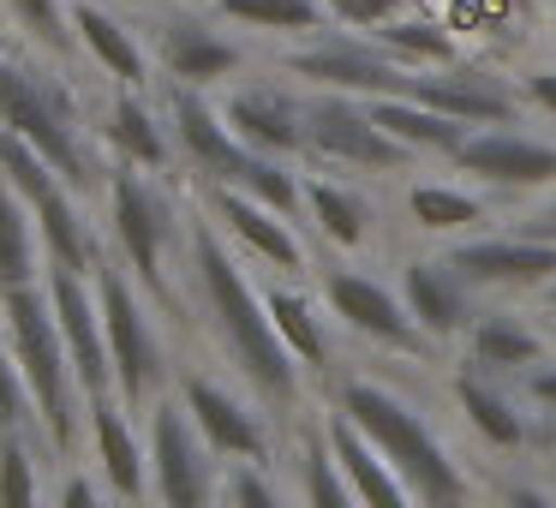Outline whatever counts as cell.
<instances>
[{
	"mask_svg": "<svg viewBox=\"0 0 556 508\" xmlns=\"http://www.w3.org/2000/svg\"><path fill=\"white\" fill-rule=\"evenodd\" d=\"M97 300H102V329H109V365H114V395L126 407H144L162 401V377H168V359H162V335L150 323L144 288L126 276L121 264L97 269Z\"/></svg>",
	"mask_w": 556,
	"mask_h": 508,
	"instance_id": "obj_6",
	"label": "cell"
},
{
	"mask_svg": "<svg viewBox=\"0 0 556 508\" xmlns=\"http://www.w3.org/2000/svg\"><path fill=\"white\" fill-rule=\"evenodd\" d=\"M508 7H515V13H527V7H532V0H508Z\"/></svg>",
	"mask_w": 556,
	"mask_h": 508,
	"instance_id": "obj_44",
	"label": "cell"
},
{
	"mask_svg": "<svg viewBox=\"0 0 556 508\" xmlns=\"http://www.w3.org/2000/svg\"><path fill=\"white\" fill-rule=\"evenodd\" d=\"M264 305H269V323H276L281 347L300 359V371H324L329 347H324V329H317V317H312V300L293 293V288H269Z\"/></svg>",
	"mask_w": 556,
	"mask_h": 508,
	"instance_id": "obj_26",
	"label": "cell"
},
{
	"mask_svg": "<svg viewBox=\"0 0 556 508\" xmlns=\"http://www.w3.org/2000/svg\"><path fill=\"white\" fill-rule=\"evenodd\" d=\"M162 7H216V0H162Z\"/></svg>",
	"mask_w": 556,
	"mask_h": 508,
	"instance_id": "obj_43",
	"label": "cell"
},
{
	"mask_svg": "<svg viewBox=\"0 0 556 508\" xmlns=\"http://www.w3.org/2000/svg\"><path fill=\"white\" fill-rule=\"evenodd\" d=\"M0 436H37V443L49 448L42 419H37V401H30L25 371H18V359L7 353V341H0ZM49 455H54V448H49Z\"/></svg>",
	"mask_w": 556,
	"mask_h": 508,
	"instance_id": "obj_34",
	"label": "cell"
},
{
	"mask_svg": "<svg viewBox=\"0 0 556 508\" xmlns=\"http://www.w3.org/2000/svg\"><path fill=\"white\" fill-rule=\"evenodd\" d=\"M102 138L109 150L126 162V168H144V174H162L180 150H174V126H162V114L150 109L138 90H121L109 102V120H102Z\"/></svg>",
	"mask_w": 556,
	"mask_h": 508,
	"instance_id": "obj_21",
	"label": "cell"
},
{
	"mask_svg": "<svg viewBox=\"0 0 556 508\" xmlns=\"http://www.w3.org/2000/svg\"><path fill=\"white\" fill-rule=\"evenodd\" d=\"M324 300H329V312H336L348 329L383 341V347H395V353H419L425 347V329L413 323L407 300H395L383 281L359 276V269H329V276H324Z\"/></svg>",
	"mask_w": 556,
	"mask_h": 508,
	"instance_id": "obj_10",
	"label": "cell"
},
{
	"mask_svg": "<svg viewBox=\"0 0 556 508\" xmlns=\"http://www.w3.org/2000/svg\"><path fill=\"white\" fill-rule=\"evenodd\" d=\"M186 252H192V281H198V300H204V317H210V329H216V341L228 347V359L240 365V377L264 401L288 407V401L300 395V359L281 347L264 293L245 281V269L233 264V252L222 245V233L210 228V221H192Z\"/></svg>",
	"mask_w": 556,
	"mask_h": 508,
	"instance_id": "obj_1",
	"label": "cell"
},
{
	"mask_svg": "<svg viewBox=\"0 0 556 508\" xmlns=\"http://www.w3.org/2000/svg\"><path fill=\"white\" fill-rule=\"evenodd\" d=\"M455 162L491 186H556V144L520 132H479L460 144Z\"/></svg>",
	"mask_w": 556,
	"mask_h": 508,
	"instance_id": "obj_19",
	"label": "cell"
},
{
	"mask_svg": "<svg viewBox=\"0 0 556 508\" xmlns=\"http://www.w3.org/2000/svg\"><path fill=\"white\" fill-rule=\"evenodd\" d=\"M520 233H532V240H556V221H539V228H520Z\"/></svg>",
	"mask_w": 556,
	"mask_h": 508,
	"instance_id": "obj_42",
	"label": "cell"
},
{
	"mask_svg": "<svg viewBox=\"0 0 556 508\" xmlns=\"http://www.w3.org/2000/svg\"><path fill=\"white\" fill-rule=\"evenodd\" d=\"M551 300H556V288H551Z\"/></svg>",
	"mask_w": 556,
	"mask_h": 508,
	"instance_id": "obj_45",
	"label": "cell"
},
{
	"mask_svg": "<svg viewBox=\"0 0 556 508\" xmlns=\"http://www.w3.org/2000/svg\"><path fill=\"white\" fill-rule=\"evenodd\" d=\"M102 192H109V240L121 264L132 269L144 293L168 300V252L180 245V216H174L168 192L144 168H126V162L109 174Z\"/></svg>",
	"mask_w": 556,
	"mask_h": 508,
	"instance_id": "obj_5",
	"label": "cell"
},
{
	"mask_svg": "<svg viewBox=\"0 0 556 508\" xmlns=\"http://www.w3.org/2000/svg\"><path fill=\"white\" fill-rule=\"evenodd\" d=\"M73 37L121 90H138L150 78V54H144V42H138V30L126 25L121 13L97 7V0H73Z\"/></svg>",
	"mask_w": 556,
	"mask_h": 508,
	"instance_id": "obj_20",
	"label": "cell"
},
{
	"mask_svg": "<svg viewBox=\"0 0 556 508\" xmlns=\"http://www.w3.org/2000/svg\"><path fill=\"white\" fill-rule=\"evenodd\" d=\"M305 209H312L317 233L329 245H341V252H359L365 245V204L353 192H341L329 180H305Z\"/></svg>",
	"mask_w": 556,
	"mask_h": 508,
	"instance_id": "obj_28",
	"label": "cell"
},
{
	"mask_svg": "<svg viewBox=\"0 0 556 508\" xmlns=\"http://www.w3.org/2000/svg\"><path fill=\"white\" fill-rule=\"evenodd\" d=\"M324 443H329V455H336V467L348 472L359 508H413V491L401 484V472L365 443V431L348 419V412H329L324 419Z\"/></svg>",
	"mask_w": 556,
	"mask_h": 508,
	"instance_id": "obj_18",
	"label": "cell"
},
{
	"mask_svg": "<svg viewBox=\"0 0 556 508\" xmlns=\"http://www.w3.org/2000/svg\"><path fill=\"white\" fill-rule=\"evenodd\" d=\"M336 412H348L365 431V443L401 472V484L413 491L419 508H467V479H460L455 455L431 436V424L383 383H348L336 401Z\"/></svg>",
	"mask_w": 556,
	"mask_h": 508,
	"instance_id": "obj_3",
	"label": "cell"
},
{
	"mask_svg": "<svg viewBox=\"0 0 556 508\" xmlns=\"http://www.w3.org/2000/svg\"><path fill=\"white\" fill-rule=\"evenodd\" d=\"M85 424H90V448H97V472L121 503H144L150 491V443H138L132 431V407L121 395L85 401Z\"/></svg>",
	"mask_w": 556,
	"mask_h": 508,
	"instance_id": "obj_14",
	"label": "cell"
},
{
	"mask_svg": "<svg viewBox=\"0 0 556 508\" xmlns=\"http://www.w3.org/2000/svg\"><path fill=\"white\" fill-rule=\"evenodd\" d=\"M288 73L317 90H341V97H413V66H401L389 49L329 37V30L288 54Z\"/></svg>",
	"mask_w": 556,
	"mask_h": 508,
	"instance_id": "obj_8",
	"label": "cell"
},
{
	"mask_svg": "<svg viewBox=\"0 0 556 508\" xmlns=\"http://www.w3.org/2000/svg\"><path fill=\"white\" fill-rule=\"evenodd\" d=\"M527 97L539 102V109L556 114V73H532V78H527Z\"/></svg>",
	"mask_w": 556,
	"mask_h": 508,
	"instance_id": "obj_39",
	"label": "cell"
},
{
	"mask_svg": "<svg viewBox=\"0 0 556 508\" xmlns=\"http://www.w3.org/2000/svg\"><path fill=\"white\" fill-rule=\"evenodd\" d=\"M305 150L341 168H401L407 150L371 120V102L341 97V90H317L305 102Z\"/></svg>",
	"mask_w": 556,
	"mask_h": 508,
	"instance_id": "obj_9",
	"label": "cell"
},
{
	"mask_svg": "<svg viewBox=\"0 0 556 508\" xmlns=\"http://www.w3.org/2000/svg\"><path fill=\"white\" fill-rule=\"evenodd\" d=\"M324 7H329V18H341L353 30H383L401 13V0H324Z\"/></svg>",
	"mask_w": 556,
	"mask_h": 508,
	"instance_id": "obj_37",
	"label": "cell"
},
{
	"mask_svg": "<svg viewBox=\"0 0 556 508\" xmlns=\"http://www.w3.org/2000/svg\"><path fill=\"white\" fill-rule=\"evenodd\" d=\"M228 508H288V496L264 479V467L233 460V472H228Z\"/></svg>",
	"mask_w": 556,
	"mask_h": 508,
	"instance_id": "obj_36",
	"label": "cell"
},
{
	"mask_svg": "<svg viewBox=\"0 0 556 508\" xmlns=\"http://www.w3.org/2000/svg\"><path fill=\"white\" fill-rule=\"evenodd\" d=\"M455 401H460V412L472 419V431H479L484 443H496V448H515L520 436H527V419H520V412L508 407V395H496V389H484L479 377H460V383H455Z\"/></svg>",
	"mask_w": 556,
	"mask_h": 508,
	"instance_id": "obj_30",
	"label": "cell"
},
{
	"mask_svg": "<svg viewBox=\"0 0 556 508\" xmlns=\"http://www.w3.org/2000/svg\"><path fill=\"white\" fill-rule=\"evenodd\" d=\"M413 102L448 114V120H467V126H515L520 102L508 97L503 78L479 73V66H431V73H413Z\"/></svg>",
	"mask_w": 556,
	"mask_h": 508,
	"instance_id": "obj_12",
	"label": "cell"
},
{
	"mask_svg": "<svg viewBox=\"0 0 556 508\" xmlns=\"http://www.w3.org/2000/svg\"><path fill=\"white\" fill-rule=\"evenodd\" d=\"M0 13L25 30V42L49 54H73L78 37H73V0H0Z\"/></svg>",
	"mask_w": 556,
	"mask_h": 508,
	"instance_id": "obj_31",
	"label": "cell"
},
{
	"mask_svg": "<svg viewBox=\"0 0 556 508\" xmlns=\"http://www.w3.org/2000/svg\"><path fill=\"white\" fill-rule=\"evenodd\" d=\"M0 341H7V353L25 371V389L37 401L49 448L61 460H73L78 436H85V389H78V371L66 359V341H61V323H54V305L42 281L0 293Z\"/></svg>",
	"mask_w": 556,
	"mask_h": 508,
	"instance_id": "obj_2",
	"label": "cell"
},
{
	"mask_svg": "<svg viewBox=\"0 0 556 508\" xmlns=\"http://www.w3.org/2000/svg\"><path fill=\"white\" fill-rule=\"evenodd\" d=\"M42 257V233H37V216H30V204L13 192V186L0 180V293H13V288H37L49 269Z\"/></svg>",
	"mask_w": 556,
	"mask_h": 508,
	"instance_id": "obj_24",
	"label": "cell"
},
{
	"mask_svg": "<svg viewBox=\"0 0 556 508\" xmlns=\"http://www.w3.org/2000/svg\"><path fill=\"white\" fill-rule=\"evenodd\" d=\"M377 37H383V49L395 54L401 66H448L455 61V37H448V25L443 18H389L383 30H377Z\"/></svg>",
	"mask_w": 556,
	"mask_h": 508,
	"instance_id": "obj_29",
	"label": "cell"
},
{
	"mask_svg": "<svg viewBox=\"0 0 556 508\" xmlns=\"http://www.w3.org/2000/svg\"><path fill=\"white\" fill-rule=\"evenodd\" d=\"M156 66L186 90H210V85L240 73L245 54H240V42H228L216 25L174 13L168 25H156Z\"/></svg>",
	"mask_w": 556,
	"mask_h": 508,
	"instance_id": "obj_13",
	"label": "cell"
},
{
	"mask_svg": "<svg viewBox=\"0 0 556 508\" xmlns=\"http://www.w3.org/2000/svg\"><path fill=\"white\" fill-rule=\"evenodd\" d=\"M144 443H150V484H156L162 508H216V491H222L216 448L204 443V431L180 407V395L150 401Z\"/></svg>",
	"mask_w": 556,
	"mask_h": 508,
	"instance_id": "obj_7",
	"label": "cell"
},
{
	"mask_svg": "<svg viewBox=\"0 0 556 508\" xmlns=\"http://www.w3.org/2000/svg\"><path fill=\"white\" fill-rule=\"evenodd\" d=\"M407 312L425 335H460L467 329V281L455 264H407Z\"/></svg>",
	"mask_w": 556,
	"mask_h": 508,
	"instance_id": "obj_22",
	"label": "cell"
},
{
	"mask_svg": "<svg viewBox=\"0 0 556 508\" xmlns=\"http://www.w3.org/2000/svg\"><path fill=\"white\" fill-rule=\"evenodd\" d=\"M216 18L245 30H269V37H324L329 25V7L324 0H216Z\"/></svg>",
	"mask_w": 556,
	"mask_h": 508,
	"instance_id": "obj_25",
	"label": "cell"
},
{
	"mask_svg": "<svg viewBox=\"0 0 556 508\" xmlns=\"http://www.w3.org/2000/svg\"><path fill=\"white\" fill-rule=\"evenodd\" d=\"M305 503L312 508H359V496H353L348 472L336 467V455H329L324 436L305 443Z\"/></svg>",
	"mask_w": 556,
	"mask_h": 508,
	"instance_id": "obj_35",
	"label": "cell"
},
{
	"mask_svg": "<svg viewBox=\"0 0 556 508\" xmlns=\"http://www.w3.org/2000/svg\"><path fill=\"white\" fill-rule=\"evenodd\" d=\"M371 120L383 126L401 150H431V156H448V162H455L460 144L472 138L467 120H448V114L425 109V102H413V97H377Z\"/></svg>",
	"mask_w": 556,
	"mask_h": 508,
	"instance_id": "obj_23",
	"label": "cell"
},
{
	"mask_svg": "<svg viewBox=\"0 0 556 508\" xmlns=\"http://www.w3.org/2000/svg\"><path fill=\"white\" fill-rule=\"evenodd\" d=\"M42 455L49 448L37 436H0V508H49Z\"/></svg>",
	"mask_w": 556,
	"mask_h": 508,
	"instance_id": "obj_27",
	"label": "cell"
},
{
	"mask_svg": "<svg viewBox=\"0 0 556 508\" xmlns=\"http://www.w3.org/2000/svg\"><path fill=\"white\" fill-rule=\"evenodd\" d=\"M180 407L192 412V424L204 431V443L216 448V455L264 467L269 431H264V419H257L240 395H233V389H222L216 377H204V371H186L180 377Z\"/></svg>",
	"mask_w": 556,
	"mask_h": 508,
	"instance_id": "obj_11",
	"label": "cell"
},
{
	"mask_svg": "<svg viewBox=\"0 0 556 508\" xmlns=\"http://www.w3.org/2000/svg\"><path fill=\"white\" fill-rule=\"evenodd\" d=\"M54 508H109V496H102V484L90 479V472H66L61 491H54Z\"/></svg>",
	"mask_w": 556,
	"mask_h": 508,
	"instance_id": "obj_38",
	"label": "cell"
},
{
	"mask_svg": "<svg viewBox=\"0 0 556 508\" xmlns=\"http://www.w3.org/2000/svg\"><path fill=\"white\" fill-rule=\"evenodd\" d=\"M448 264L460 269L467 288H539V281H556V240H532V233H491V240L460 245Z\"/></svg>",
	"mask_w": 556,
	"mask_h": 508,
	"instance_id": "obj_15",
	"label": "cell"
},
{
	"mask_svg": "<svg viewBox=\"0 0 556 508\" xmlns=\"http://www.w3.org/2000/svg\"><path fill=\"white\" fill-rule=\"evenodd\" d=\"M407 209L425 233H460L479 221V198L455 192V186H413L407 192Z\"/></svg>",
	"mask_w": 556,
	"mask_h": 508,
	"instance_id": "obj_33",
	"label": "cell"
},
{
	"mask_svg": "<svg viewBox=\"0 0 556 508\" xmlns=\"http://www.w3.org/2000/svg\"><path fill=\"white\" fill-rule=\"evenodd\" d=\"M508 508H556L544 491H532V484H520V491H508Z\"/></svg>",
	"mask_w": 556,
	"mask_h": 508,
	"instance_id": "obj_41",
	"label": "cell"
},
{
	"mask_svg": "<svg viewBox=\"0 0 556 508\" xmlns=\"http://www.w3.org/2000/svg\"><path fill=\"white\" fill-rule=\"evenodd\" d=\"M532 401H544V407H556V371H532Z\"/></svg>",
	"mask_w": 556,
	"mask_h": 508,
	"instance_id": "obj_40",
	"label": "cell"
},
{
	"mask_svg": "<svg viewBox=\"0 0 556 508\" xmlns=\"http://www.w3.org/2000/svg\"><path fill=\"white\" fill-rule=\"evenodd\" d=\"M0 61H7V54H0Z\"/></svg>",
	"mask_w": 556,
	"mask_h": 508,
	"instance_id": "obj_46",
	"label": "cell"
},
{
	"mask_svg": "<svg viewBox=\"0 0 556 508\" xmlns=\"http://www.w3.org/2000/svg\"><path fill=\"white\" fill-rule=\"evenodd\" d=\"M210 209H216L222 233H233V240L252 257H264L269 269H305V252H300V240H293L288 216L269 209L264 198L233 192V186H210Z\"/></svg>",
	"mask_w": 556,
	"mask_h": 508,
	"instance_id": "obj_17",
	"label": "cell"
},
{
	"mask_svg": "<svg viewBox=\"0 0 556 508\" xmlns=\"http://www.w3.org/2000/svg\"><path fill=\"white\" fill-rule=\"evenodd\" d=\"M222 120H228V132L240 138L245 150H257V156H293V150H305V102L288 97V90H269V85H252V90H233L228 102H222Z\"/></svg>",
	"mask_w": 556,
	"mask_h": 508,
	"instance_id": "obj_16",
	"label": "cell"
},
{
	"mask_svg": "<svg viewBox=\"0 0 556 508\" xmlns=\"http://www.w3.org/2000/svg\"><path fill=\"white\" fill-rule=\"evenodd\" d=\"M0 132L25 138L73 192L109 186L97 168V150H90V138H85V114H78L73 90L54 73H42V66L0 61Z\"/></svg>",
	"mask_w": 556,
	"mask_h": 508,
	"instance_id": "obj_4",
	"label": "cell"
},
{
	"mask_svg": "<svg viewBox=\"0 0 556 508\" xmlns=\"http://www.w3.org/2000/svg\"><path fill=\"white\" fill-rule=\"evenodd\" d=\"M467 341H472V359H479V365H527V359H539V335L520 329L508 312L472 317Z\"/></svg>",
	"mask_w": 556,
	"mask_h": 508,
	"instance_id": "obj_32",
	"label": "cell"
}]
</instances>
